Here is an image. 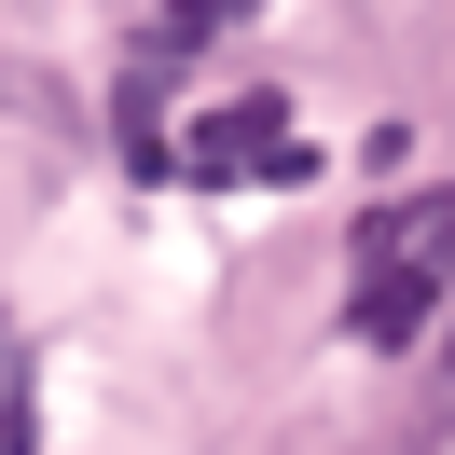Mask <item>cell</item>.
Listing matches in <instances>:
<instances>
[{
	"instance_id": "obj_2",
	"label": "cell",
	"mask_w": 455,
	"mask_h": 455,
	"mask_svg": "<svg viewBox=\"0 0 455 455\" xmlns=\"http://www.w3.org/2000/svg\"><path fill=\"white\" fill-rule=\"evenodd\" d=\"M180 180H194V194H249V180H317V139L276 111V97H235V111H194V139H180Z\"/></svg>"
},
{
	"instance_id": "obj_1",
	"label": "cell",
	"mask_w": 455,
	"mask_h": 455,
	"mask_svg": "<svg viewBox=\"0 0 455 455\" xmlns=\"http://www.w3.org/2000/svg\"><path fill=\"white\" fill-rule=\"evenodd\" d=\"M442 290H455V194L372 207V221H359V262H345V331H359V345H414Z\"/></svg>"
},
{
	"instance_id": "obj_3",
	"label": "cell",
	"mask_w": 455,
	"mask_h": 455,
	"mask_svg": "<svg viewBox=\"0 0 455 455\" xmlns=\"http://www.w3.org/2000/svg\"><path fill=\"white\" fill-rule=\"evenodd\" d=\"M0 455H42V372H28L14 317H0Z\"/></svg>"
}]
</instances>
